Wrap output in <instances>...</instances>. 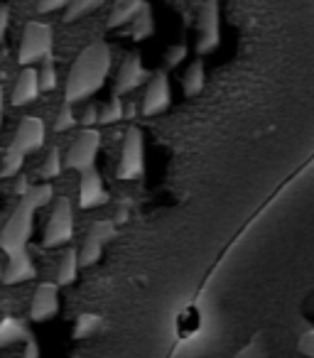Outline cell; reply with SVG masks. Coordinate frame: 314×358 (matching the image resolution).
Wrapping results in <instances>:
<instances>
[{"mask_svg": "<svg viewBox=\"0 0 314 358\" xmlns=\"http://www.w3.org/2000/svg\"><path fill=\"white\" fill-rule=\"evenodd\" d=\"M22 164H25V157L20 155H13V152H6L3 159H0V179H8V177H15L20 174Z\"/></svg>", "mask_w": 314, "mask_h": 358, "instance_id": "7402d4cb", "label": "cell"}, {"mask_svg": "<svg viewBox=\"0 0 314 358\" xmlns=\"http://www.w3.org/2000/svg\"><path fill=\"white\" fill-rule=\"evenodd\" d=\"M3 103H6V94H3V86H0V125H3Z\"/></svg>", "mask_w": 314, "mask_h": 358, "instance_id": "83f0119b", "label": "cell"}, {"mask_svg": "<svg viewBox=\"0 0 314 358\" xmlns=\"http://www.w3.org/2000/svg\"><path fill=\"white\" fill-rule=\"evenodd\" d=\"M45 135H47L45 120H42L40 115H25V118L20 120V125H17L10 145L6 148V152L27 157L30 152H35V150H40L42 145H45Z\"/></svg>", "mask_w": 314, "mask_h": 358, "instance_id": "ba28073f", "label": "cell"}, {"mask_svg": "<svg viewBox=\"0 0 314 358\" xmlns=\"http://www.w3.org/2000/svg\"><path fill=\"white\" fill-rule=\"evenodd\" d=\"M8 27H10V6L3 3V6H0V42L6 40Z\"/></svg>", "mask_w": 314, "mask_h": 358, "instance_id": "d4e9b609", "label": "cell"}, {"mask_svg": "<svg viewBox=\"0 0 314 358\" xmlns=\"http://www.w3.org/2000/svg\"><path fill=\"white\" fill-rule=\"evenodd\" d=\"M37 275L35 263H32L30 253H17L13 258H8V265L3 270V282L6 285H17V282H27Z\"/></svg>", "mask_w": 314, "mask_h": 358, "instance_id": "4fadbf2b", "label": "cell"}, {"mask_svg": "<svg viewBox=\"0 0 314 358\" xmlns=\"http://www.w3.org/2000/svg\"><path fill=\"white\" fill-rule=\"evenodd\" d=\"M177 338L248 358H314V155L216 260L177 317Z\"/></svg>", "mask_w": 314, "mask_h": 358, "instance_id": "6da1fadb", "label": "cell"}, {"mask_svg": "<svg viewBox=\"0 0 314 358\" xmlns=\"http://www.w3.org/2000/svg\"><path fill=\"white\" fill-rule=\"evenodd\" d=\"M81 125H84V128H96V125H99V106H94V103L86 106L84 115H81Z\"/></svg>", "mask_w": 314, "mask_h": 358, "instance_id": "cb8c5ba5", "label": "cell"}, {"mask_svg": "<svg viewBox=\"0 0 314 358\" xmlns=\"http://www.w3.org/2000/svg\"><path fill=\"white\" fill-rule=\"evenodd\" d=\"M35 206L27 199H20V204L15 206V211L10 214V219L6 221L3 231H0V248L8 258L17 253H25L27 243L32 238V229H35Z\"/></svg>", "mask_w": 314, "mask_h": 358, "instance_id": "277c9868", "label": "cell"}, {"mask_svg": "<svg viewBox=\"0 0 314 358\" xmlns=\"http://www.w3.org/2000/svg\"><path fill=\"white\" fill-rule=\"evenodd\" d=\"M71 236H74V206H71L69 196H57L50 219H47L42 245L45 248H59V245L69 243Z\"/></svg>", "mask_w": 314, "mask_h": 358, "instance_id": "8992f818", "label": "cell"}, {"mask_svg": "<svg viewBox=\"0 0 314 358\" xmlns=\"http://www.w3.org/2000/svg\"><path fill=\"white\" fill-rule=\"evenodd\" d=\"M27 338H30V331H27V327L20 319L6 317L0 322V348L13 346V343H17V341H27Z\"/></svg>", "mask_w": 314, "mask_h": 358, "instance_id": "9a60e30c", "label": "cell"}, {"mask_svg": "<svg viewBox=\"0 0 314 358\" xmlns=\"http://www.w3.org/2000/svg\"><path fill=\"white\" fill-rule=\"evenodd\" d=\"M110 204V194L106 189V179L104 174L96 169H89V172H81L79 179V209L89 211L96 209V206H106Z\"/></svg>", "mask_w": 314, "mask_h": 358, "instance_id": "30bf717a", "label": "cell"}, {"mask_svg": "<svg viewBox=\"0 0 314 358\" xmlns=\"http://www.w3.org/2000/svg\"><path fill=\"white\" fill-rule=\"evenodd\" d=\"M110 69H113V47H110V42L106 37L91 40L71 62L64 84V101L71 106L89 101L91 96L104 89Z\"/></svg>", "mask_w": 314, "mask_h": 358, "instance_id": "7a4b0ae2", "label": "cell"}, {"mask_svg": "<svg viewBox=\"0 0 314 358\" xmlns=\"http://www.w3.org/2000/svg\"><path fill=\"white\" fill-rule=\"evenodd\" d=\"M125 118V106L123 99L110 96L104 106H99V125H115Z\"/></svg>", "mask_w": 314, "mask_h": 358, "instance_id": "e0dca14e", "label": "cell"}, {"mask_svg": "<svg viewBox=\"0 0 314 358\" xmlns=\"http://www.w3.org/2000/svg\"><path fill=\"white\" fill-rule=\"evenodd\" d=\"M150 76L152 74H150L148 64H145V59L140 55L123 57V62H120V66H118V76H115L113 96L123 99V96L133 94V91H138L140 86L148 84Z\"/></svg>", "mask_w": 314, "mask_h": 358, "instance_id": "9c48e42d", "label": "cell"}, {"mask_svg": "<svg viewBox=\"0 0 314 358\" xmlns=\"http://www.w3.org/2000/svg\"><path fill=\"white\" fill-rule=\"evenodd\" d=\"M76 120H79V118L74 115V108H71V103L62 101L59 110H57V118H55V130H57V133H64V130L74 128Z\"/></svg>", "mask_w": 314, "mask_h": 358, "instance_id": "44dd1931", "label": "cell"}, {"mask_svg": "<svg viewBox=\"0 0 314 358\" xmlns=\"http://www.w3.org/2000/svg\"><path fill=\"white\" fill-rule=\"evenodd\" d=\"M71 358H81V356H79V353H76V356H71Z\"/></svg>", "mask_w": 314, "mask_h": 358, "instance_id": "f1b7e54d", "label": "cell"}, {"mask_svg": "<svg viewBox=\"0 0 314 358\" xmlns=\"http://www.w3.org/2000/svg\"><path fill=\"white\" fill-rule=\"evenodd\" d=\"M55 57V30L45 20H30L22 27L20 47H17V64L35 66Z\"/></svg>", "mask_w": 314, "mask_h": 358, "instance_id": "3957f363", "label": "cell"}, {"mask_svg": "<svg viewBox=\"0 0 314 358\" xmlns=\"http://www.w3.org/2000/svg\"><path fill=\"white\" fill-rule=\"evenodd\" d=\"M115 226L110 219H99L91 224L89 234L84 236V243L79 250V268H96L104 258L106 248L113 243Z\"/></svg>", "mask_w": 314, "mask_h": 358, "instance_id": "52a82bcc", "label": "cell"}, {"mask_svg": "<svg viewBox=\"0 0 314 358\" xmlns=\"http://www.w3.org/2000/svg\"><path fill=\"white\" fill-rule=\"evenodd\" d=\"M20 358H40V346H37V341L32 336L25 341V351H22Z\"/></svg>", "mask_w": 314, "mask_h": 358, "instance_id": "484cf974", "label": "cell"}, {"mask_svg": "<svg viewBox=\"0 0 314 358\" xmlns=\"http://www.w3.org/2000/svg\"><path fill=\"white\" fill-rule=\"evenodd\" d=\"M40 96V76H37L35 66H22V71L17 74L15 89H13L10 103L13 106H27Z\"/></svg>", "mask_w": 314, "mask_h": 358, "instance_id": "7c38bea8", "label": "cell"}, {"mask_svg": "<svg viewBox=\"0 0 314 358\" xmlns=\"http://www.w3.org/2000/svg\"><path fill=\"white\" fill-rule=\"evenodd\" d=\"M69 6V0H37L35 13L37 15H50V13H59Z\"/></svg>", "mask_w": 314, "mask_h": 358, "instance_id": "603a6c76", "label": "cell"}, {"mask_svg": "<svg viewBox=\"0 0 314 358\" xmlns=\"http://www.w3.org/2000/svg\"><path fill=\"white\" fill-rule=\"evenodd\" d=\"M62 172H64V155H62V150L55 145V148H50V152H47L42 167L37 169V177H40L42 182H52V179L62 177Z\"/></svg>", "mask_w": 314, "mask_h": 358, "instance_id": "2e32d148", "label": "cell"}, {"mask_svg": "<svg viewBox=\"0 0 314 358\" xmlns=\"http://www.w3.org/2000/svg\"><path fill=\"white\" fill-rule=\"evenodd\" d=\"M79 278V250L69 248L64 250V255L57 263V273H55V285L66 287V285H74Z\"/></svg>", "mask_w": 314, "mask_h": 358, "instance_id": "5bb4252c", "label": "cell"}, {"mask_svg": "<svg viewBox=\"0 0 314 358\" xmlns=\"http://www.w3.org/2000/svg\"><path fill=\"white\" fill-rule=\"evenodd\" d=\"M101 327H104L101 314L81 312L79 319H76V324H74V338H91L94 334L101 331Z\"/></svg>", "mask_w": 314, "mask_h": 358, "instance_id": "ac0fdd59", "label": "cell"}, {"mask_svg": "<svg viewBox=\"0 0 314 358\" xmlns=\"http://www.w3.org/2000/svg\"><path fill=\"white\" fill-rule=\"evenodd\" d=\"M99 150H101V130L99 128H84L74 138L64 155V169L74 172H89L99 167Z\"/></svg>", "mask_w": 314, "mask_h": 358, "instance_id": "5b68a950", "label": "cell"}, {"mask_svg": "<svg viewBox=\"0 0 314 358\" xmlns=\"http://www.w3.org/2000/svg\"><path fill=\"white\" fill-rule=\"evenodd\" d=\"M22 199L30 201L35 209H42V206H47L52 199H55V187H52V182H40V185H30V189H27V194L22 196Z\"/></svg>", "mask_w": 314, "mask_h": 358, "instance_id": "d6986e66", "label": "cell"}, {"mask_svg": "<svg viewBox=\"0 0 314 358\" xmlns=\"http://www.w3.org/2000/svg\"><path fill=\"white\" fill-rule=\"evenodd\" d=\"M37 76H40V91H55L57 89V84H59V74H57L55 57H50V59L40 62Z\"/></svg>", "mask_w": 314, "mask_h": 358, "instance_id": "ffe728a7", "label": "cell"}, {"mask_svg": "<svg viewBox=\"0 0 314 358\" xmlns=\"http://www.w3.org/2000/svg\"><path fill=\"white\" fill-rule=\"evenodd\" d=\"M57 312H59V285L40 282L30 304V319L32 322H47V319L57 317Z\"/></svg>", "mask_w": 314, "mask_h": 358, "instance_id": "8fae6325", "label": "cell"}, {"mask_svg": "<svg viewBox=\"0 0 314 358\" xmlns=\"http://www.w3.org/2000/svg\"><path fill=\"white\" fill-rule=\"evenodd\" d=\"M27 189H30V182H27L25 174H20V179H17V185H15V194L22 199V196L27 194Z\"/></svg>", "mask_w": 314, "mask_h": 358, "instance_id": "4316f807", "label": "cell"}]
</instances>
